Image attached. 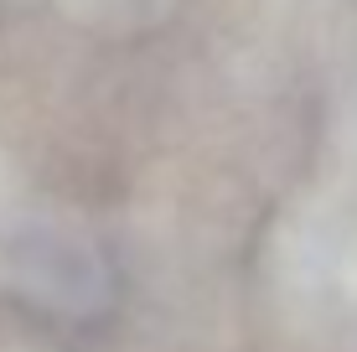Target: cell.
Returning a JSON list of instances; mask_svg holds the SVG:
<instances>
[{"instance_id":"obj_3","label":"cell","mask_w":357,"mask_h":352,"mask_svg":"<svg viewBox=\"0 0 357 352\" xmlns=\"http://www.w3.org/2000/svg\"><path fill=\"white\" fill-rule=\"evenodd\" d=\"M57 6H63L68 16H78V21H98V16H109V10H119L125 0H57Z\"/></svg>"},{"instance_id":"obj_1","label":"cell","mask_w":357,"mask_h":352,"mask_svg":"<svg viewBox=\"0 0 357 352\" xmlns=\"http://www.w3.org/2000/svg\"><path fill=\"white\" fill-rule=\"evenodd\" d=\"M269 290L305 332L357 316V187H316L269 234Z\"/></svg>"},{"instance_id":"obj_4","label":"cell","mask_w":357,"mask_h":352,"mask_svg":"<svg viewBox=\"0 0 357 352\" xmlns=\"http://www.w3.org/2000/svg\"><path fill=\"white\" fill-rule=\"evenodd\" d=\"M347 140L357 145V104H352V114H347Z\"/></svg>"},{"instance_id":"obj_2","label":"cell","mask_w":357,"mask_h":352,"mask_svg":"<svg viewBox=\"0 0 357 352\" xmlns=\"http://www.w3.org/2000/svg\"><path fill=\"white\" fill-rule=\"evenodd\" d=\"M0 285L47 311H98L109 296V264L93 234L68 208L36 197L16 166H0Z\"/></svg>"}]
</instances>
